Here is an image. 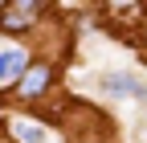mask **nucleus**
Instances as JSON below:
<instances>
[{
  "label": "nucleus",
  "instance_id": "39448f33",
  "mask_svg": "<svg viewBox=\"0 0 147 143\" xmlns=\"http://www.w3.org/2000/svg\"><path fill=\"white\" fill-rule=\"evenodd\" d=\"M16 139H25V143H45V131L41 127H29V123H16Z\"/></svg>",
  "mask_w": 147,
  "mask_h": 143
},
{
  "label": "nucleus",
  "instance_id": "20e7f679",
  "mask_svg": "<svg viewBox=\"0 0 147 143\" xmlns=\"http://www.w3.org/2000/svg\"><path fill=\"white\" fill-rule=\"evenodd\" d=\"M102 86H106V94H119V98H123V94H147V90H143V86H139L131 74H110Z\"/></svg>",
  "mask_w": 147,
  "mask_h": 143
},
{
  "label": "nucleus",
  "instance_id": "7ed1b4c3",
  "mask_svg": "<svg viewBox=\"0 0 147 143\" xmlns=\"http://www.w3.org/2000/svg\"><path fill=\"white\" fill-rule=\"evenodd\" d=\"M25 74V53L21 49H4L0 53V82H12Z\"/></svg>",
  "mask_w": 147,
  "mask_h": 143
},
{
  "label": "nucleus",
  "instance_id": "f03ea898",
  "mask_svg": "<svg viewBox=\"0 0 147 143\" xmlns=\"http://www.w3.org/2000/svg\"><path fill=\"white\" fill-rule=\"evenodd\" d=\"M49 65L41 61V65H29L25 69V74H21V94L25 98H37V94H45V86H49Z\"/></svg>",
  "mask_w": 147,
  "mask_h": 143
},
{
  "label": "nucleus",
  "instance_id": "f257e3e1",
  "mask_svg": "<svg viewBox=\"0 0 147 143\" xmlns=\"http://www.w3.org/2000/svg\"><path fill=\"white\" fill-rule=\"evenodd\" d=\"M41 12V4H8L4 12H0V29H8V33H21V29H29L33 25V16Z\"/></svg>",
  "mask_w": 147,
  "mask_h": 143
}]
</instances>
